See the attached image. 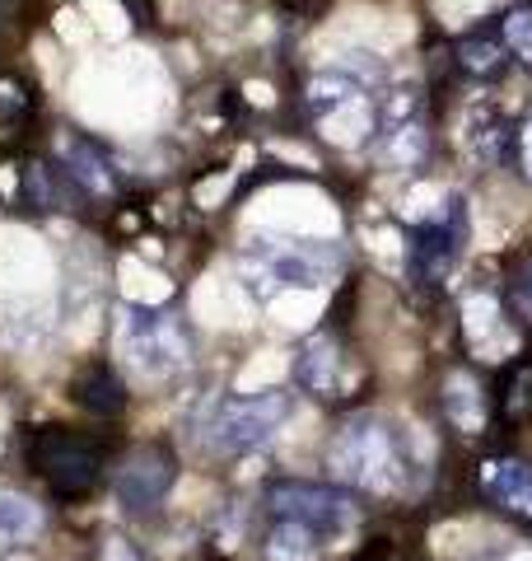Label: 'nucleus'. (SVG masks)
<instances>
[{"label":"nucleus","mask_w":532,"mask_h":561,"mask_svg":"<svg viewBox=\"0 0 532 561\" xmlns=\"http://www.w3.org/2000/svg\"><path fill=\"white\" fill-rule=\"evenodd\" d=\"M323 468L336 486L365 491V496H402L430 478V454L416 445V431L383 412L346 416L327 440Z\"/></svg>","instance_id":"1"},{"label":"nucleus","mask_w":532,"mask_h":561,"mask_svg":"<svg viewBox=\"0 0 532 561\" xmlns=\"http://www.w3.org/2000/svg\"><path fill=\"white\" fill-rule=\"evenodd\" d=\"M290 416H294V398L286 389H266L257 398L206 393L197 402V412L187 416V435L206 459L229 463V459H247V454L266 449L286 431Z\"/></svg>","instance_id":"2"},{"label":"nucleus","mask_w":532,"mask_h":561,"mask_svg":"<svg viewBox=\"0 0 532 561\" xmlns=\"http://www.w3.org/2000/svg\"><path fill=\"white\" fill-rule=\"evenodd\" d=\"M24 463L33 468V478L47 482L57 501H84L103 486L108 449L76 426H38L24 435Z\"/></svg>","instance_id":"3"},{"label":"nucleus","mask_w":532,"mask_h":561,"mask_svg":"<svg viewBox=\"0 0 532 561\" xmlns=\"http://www.w3.org/2000/svg\"><path fill=\"white\" fill-rule=\"evenodd\" d=\"M332 272H342V249H332V243L257 234L243 249V286L257 300H271L276 290L290 286H323Z\"/></svg>","instance_id":"4"},{"label":"nucleus","mask_w":532,"mask_h":561,"mask_svg":"<svg viewBox=\"0 0 532 561\" xmlns=\"http://www.w3.org/2000/svg\"><path fill=\"white\" fill-rule=\"evenodd\" d=\"M262 511L266 519H294L313 529L317 538L336 548L360 529V505H355L350 486L336 482H304V478H276L262 491Z\"/></svg>","instance_id":"5"},{"label":"nucleus","mask_w":532,"mask_h":561,"mask_svg":"<svg viewBox=\"0 0 532 561\" xmlns=\"http://www.w3.org/2000/svg\"><path fill=\"white\" fill-rule=\"evenodd\" d=\"M122 360L146 383H169L192 365V332L173 309L136 305L122 319Z\"/></svg>","instance_id":"6"},{"label":"nucleus","mask_w":532,"mask_h":561,"mask_svg":"<svg viewBox=\"0 0 532 561\" xmlns=\"http://www.w3.org/2000/svg\"><path fill=\"white\" fill-rule=\"evenodd\" d=\"M463 249H467V206L453 192L435 216H425L420 225L406 230V280L420 295H439L443 280L453 276L458 257H463Z\"/></svg>","instance_id":"7"},{"label":"nucleus","mask_w":532,"mask_h":561,"mask_svg":"<svg viewBox=\"0 0 532 561\" xmlns=\"http://www.w3.org/2000/svg\"><path fill=\"white\" fill-rule=\"evenodd\" d=\"M173 482H177V454L169 445L150 440V445H136L127 459L117 463V472H113V496H117V505L127 515L150 519V515L164 511Z\"/></svg>","instance_id":"8"},{"label":"nucleus","mask_w":532,"mask_h":561,"mask_svg":"<svg viewBox=\"0 0 532 561\" xmlns=\"http://www.w3.org/2000/svg\"><path fill=\"white\" fill-rule=\"evenodd\" d=\"M463 332H467V351L476 360H513L519 356V319L500 290L476 286L463 300Z\"/></svg>","instance_id":"9"},{"label":"nucleus","mask_w":532,"mask_h":561,"mask_svg":"<svg viewBox=\"0 0 532 561\" xmlns=\"http://www.w3.org/2000/svg\"><path fill=\"white\" fill-rule=\"evenodd\" d=\"M476 491H482L490 511L532 529V459H523V454H490L476 468Z\"/></svg>","instance_id":"10"},{"label":"nucleus","mask_w":532,"mask_h":561,"mask_svg":"<svg viewBox=\"0 0 532 561\" xmlns=\"http://www.w3.org/2000/svg\"><path fill=\"white\" fill-rule=\"evenodd\" d=\"M294 389H304L317 402L342 398V389H346V342H342L336 328L313 332V337L304 342V351L294 356Z\"/></svg>","instance_id":"11"},{"label":"nucleus","mask_w":532,"mask_h":561,"mask_svg":"<svg viewBox=\"0 0 532 561\" xmlns=\"http://www.w3.org/2000/svg\"><path fill=\"white\" fill-rule=\"evenodd\" d=\"M57 160H61V173L70 179V187L84 192L89 202H108V197H117V187H122L117 164L99 150V140L66 131V136L57 140Z\"/></svg>","instance_id":"12"},{"label":"nucleus","mask_w":532,"mask_h":561,"mask_svg":"<svg viewBox=\"0 0 532 561\" xmlns=\"http://www.w3.org/2000/svg\"><path fill=\"white\" fill-rule=\"evenodd\" d=\"M439 412H443V421H449L453 431H463V435H482L486 421H495L486 383L476 379L472 370H449V375H443V383H439Z\"/></svg>","instance_id":"13"},{"label":"nucleus","mask_w":532,"mask_h":561,"mask_svg":"<svg viewBox=\"0 0 532 561\" xmlns=\"http://www.w3.org/2000/svg\"><path fill=\"white\" fill-rule=\"evenodd\" d=\"M70 398H76L80 408L89 416H99V421H117V416H127V408H131L127 379H122L108 360H89L84 370L76 375V383H70Z\"/></svg>","instance_id":"14"},{"label":"nucleus","mask_w":532,"mask_h":561,"mask_svg":"<svg viewBox=\"0 0 532 561\" xmlns=\"http://www.w3.org/2000/svg\"><path fill=\"white\" fill-rule=\"evenodd\" d=\"M449 61L463 80H495L513 57H509V47L500 38V24H495V33H486V28L463 33V38L449 47Z\"/></svg>","instance_id":"15"},{"label":"nucleus","mask_w":532,"mask_h":561,"mask_svg":"<svg viewBox=\"0 0 532 561\" xmlns=\"http://www.w3.org/2000/svg\"><path fill=\"white\" fill-rule=\"evenodd\" d=\"M490 412L509 431H519L532 421V351H519V356L509 360L500 389L490 393Z\"/></svg>","instance_id":"16"},{"label":"nucleus","mask_w":532,"mask_h":561,"mask_svg":"<svg viewBox=\"0 0 532 561\" xmlns=\"http://www.w3.org/2000/svg\"><path fill=\"white\" fill-rule=\"evenodd\" d=\"M327 542L294 519H266V534L257 542V561H323Z\"/></svg>","instance_id":"17"},{"label":"nucleus","mask_w":532,"mask_h":561,"mask_svg":"<svg viewBox=\"0 0 532 561\" xmlns=\"http://www.w3.org/2000/svg\"><path fill=\"white\" fill-rule=\"evenodd\" d=\"M43 534V511L38 501L20 496V491L0 486V548H20V542Z\"/></svg>","instance_id":"18"},{"label":"nucleus","mask_w":532,"mask_h":561,"mask_svg":"<svg viewBox=\"0 0 532 561\" xmlns=\"http://www.w3.org/2000/svg\"><path fill=\"white\" fill-rule=\"evenodd\" d=\"M33 108H38V99L28 84L20 76H0V136H20L33 122Z\"/></svg>","instance_id":"19"},{"label":"nucleus","mask_w":532,"mask_h":561,"mask_svg":"<svg viewBox=\"0 0 532 561\" xmlns=\"http://www.w3.org/2000/svg\"><path fill=\"white\" fill-rule=\"evenodd\" d=\"M500 38L509 47V57L532 70V0H523V5H509L500 14Z\"/></svg>","instance_id":"20"},{"label":"nucleus","mask_w":532,"mask_h":561,"mask_svg":"<svg viewBox=\"0 0 532 561\" xmlns=\"http://www.w3.org/2000/svg\"><path fill=\"white\" fill-rule=\"evenodd\" d=\"M505 300H509V309H513V319L532 328V253H523V257L505 272Z\"/></svg>","instance_id":"21"},{"label":"nucleus","mask_w":532,"mask_h":561,"mask_svg":"<svg viewBox=\"0 0 532 561\" xmlns=\"http://www.w3.org/2000/svg\"><path fill=\"white\" fill-rule=\"evenodd\" d=\"M513 164H519V173L532 183V113L523 117V127H519V136H513Z\"/></svg>","instance_id":"22"},{"label":"nucleus","mask_w":532,"mask_h":561,"mask_svg":"<svg viewBox=\"0 0 532 561\" xmlns=\"http://www.w3.org/2000/svg\"><path fill=\"white\" fill-rule=\"evenodd\" d=\"M99 561H146V557H140V548H136L131 538H108V542H103V557Z\"/></svg>","instance_id":"23"},{"label":"nucleus","mask_w":532,"mask_h":561,"mask_svg":"<svg viewBox=\"0 0 532 561\" xmlns=\"http://www.w3.org/2000/svg\"><path fill=\"white\" fill-rule=\"evenodd\" d=\"M476 561H500V557H476Z\"/></svg>","instance_id":"24"}]
</instances>
